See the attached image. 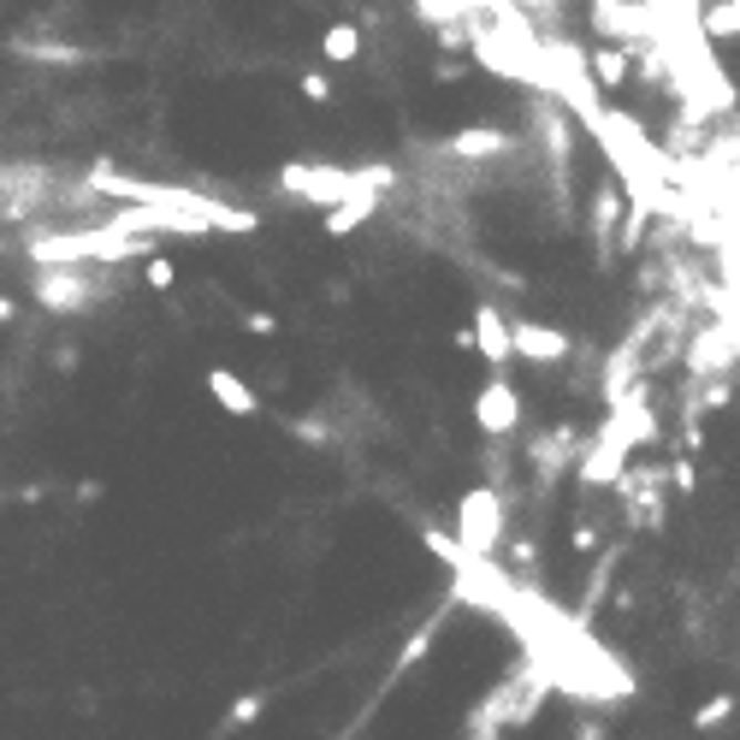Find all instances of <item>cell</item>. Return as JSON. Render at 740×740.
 Returning <instances> with one entry per match:
<instances>
[{"label": "cell", "mask_w": 740, "mask_h": 740, "mask_svg": "<svg viewBox=\"0 0 740 740\" xmlns=\"http://www.w3.org/2000/svg\"><path fill=\"white\" fill-rule=\"evenodd\" d=\"M575 740H610V734H605V722H598V717H580L575 722Z\"/></svg>", "instance_id": "d6986e66"}, {"label": "cell", "mask_w": 740, "mask_h": 740, "mask_svg": "<svg viewBox=\"0 0 740 740\" xmlns=\"http://www.w3.org/2000/svg\"><path fill=\"white\" fill-rule=\"evenodd\" d=\"M569 545H575V551H598V527H593V522H575V527H569Z\"/></svg>", "instance_id": "e0dca14e"}, {"label": "cell", "mask_w": 740, "mask_h": 740, "mask_svg": "<svg viewBox=\"0 0 740 740\" xmlns=\"http://www.w3.org/2000/svg\"><path fill=\"white\" fill-rule=\"evenodd\" d=\"M261 711H267V693H237L226 711V729H249V722H261Z\"/></svg>", "instance_id": "9a60e30c"}, {"label": "cell", "mask_w": 740, "mask_h": 740, "mask_svg": "<svg viewBox=\"0 0 740 740\" xmlns=\"http://www.w3.org/2000/svg\"><path fill=\"white\" fill-rule=\"evenodd\" d=\"M12 315H19V308H12V297H0V326H7Z\"/></svg>", "instance_id": "44dd1931"}, {"label": "cell", "mask_w": 740, "mask_h": 740, "mask_svg": "<svg viewBox=\"0 0 740 740\" xmlns=\"http://www.w3.org/2000/svg\"><path fill=\"white\" fill-rule=\"evenodd\" d=\"M320 54L332 60V65H350V60H361V30L356 24H332L320 37Z\"/></svg>", "instance_id": "7c38bea8"}, {"label": "cell", "mask_w": 740, "mask_h": 740, "mask_svg": "<svg viewBox=\"0 0 740 740\" xmlns=\"http://www.w3.org/2000/svg\"><path fill=\"white\" fill-rule=\"evenodd\" d=\"M172 279H178V273H172L166 255H154V261L143 267V285H148V290H172Z\"/></svg>", "instance_id": "2e32d148"}, {"label": "cell", "mask_w": 740, "mask_h": 740, "mask_svg": "<svg viewBox=\"0 0 740 740\" xmlns=\"http://www.w3.org/2000/svg\"><path fill=\"white\" fill-rule=\"evenodd\" d=\"M469 338H474V350L492 361V373H504V361H510V320L497 315L492 302L474 308V332H469Z\"/></svg>", "instance_id": "ba28073f"}, {"label": "cell", "mask_w": 740, "mask_h": 740, "mask_svg": "<svg viewBox=\"0 0 740 740\" xmlns=\"http://www.w3.org/2000/svg\"><path fill=\"white\" fill-rule=\"evenodd\" d=\"M699 24H705V37H734V30H740V7H734V0H717V7L699 12Z\"/></svg>", "instance_id": "4fadbf2b"}, {"label": "cell", "mask_w": 740, "mask_h": 740, "mask_svg": "<svg viewBox=\"0 0 740 740\" xmlns=\"http://www.w3.org/2000/svg\"><path fill=\"white\" fill-rule=\"evenodd\" d=\"M208 391H214V403L226 409V415H255V409H261V403H255V391L237 380L232 368H214L208 373Z\"/></svg>", "instance_id": "9c48e42d"}, {"label": "cell", "mask_w": 740, "mask_h": 740, "mask_svg": "<svg viewBox=\"0 0 740 740\" xmlns=\"http://www.w3.org/2000/svg\"><path fill=\"white\" fill-rule=\"evenodd\" d=\"M451 610H462V605H456V598H444V605H439L433 616H426V623H421L415 634H409V640H403V651H398V658H391V669H386V681L373 687V699H386V693H391V687H398L403 676H415V669H421V658L439 646V634H444V623H451Z\"/></svg>", "instance_id": "5b68a950"}, {"label": "cell", "mask_w": 740, "mask_h": 740, "mask_svg": "<svg viewBox=\"0 0 740 740\" xmlns=\"http://www.w3.org/2000/svg\"><path fill=\"white\" fill-rule=\"evenodd\" d=\"M302 95H308V101H315V107H320V101H332V83H326L320 72H308V78H302Z\"/></svg>", "instance_id": "ac0fdd59"}, {"label": "cell", "mask_w": 740, "mask_h": 740, "mask_svg": "<svg viewBox=\"0 0 740 740\" xmlns=\"http://www.w3.org/2000/svg\"><path fill=\"white\" fill-rule=\"evenodd\" d=\"M729 717H734V693H717V699H705L699 711H693V729H699V734H711V729H722Z\"/></svg>", "instance_id": "5bb4252c"}, {"label": "cell", "mask_w": 740, "mask_h": 740, "mask_svg": "<svg viewBox=\"0 0 740 740\" xmlns=\"http://www.w3.org/2000/svg\"><path fill=\"white\" fill-rule=\"evenodd\" d=\"M522 148L510 131H492V125H474V131H456L451 143H439L433 154L444 166H492V161H510Z\"/></svg>", "instance_id": "3957f363"}, {"label": "cell", "mask_w": 740, "mask_h": 740, "mask_svg": "<svg viewBox=\"0 0 740 740\" xmlns=\"http://www.w3.org/2000/svg\"><path fill=\"white\" fill-rule=\"evenodd\" d=\"M593 90L598 95H610V90H623V78H628V48H593Z\"/></svg>", "instance_id": "8fae6325"}, {"label": "cell", "mask_w": 740, "mask_h": 740, "mask_svg": "<svg viewBox=\"0 0 740 740\" xmlns=\"http://www.w3.org/2000/svg\"><path fill=\"white\" fill-rule=\"evenodd\" d=\"M616 214H623V191L605 184V191L593 196V237H598V255L610 261V232H616Z\"/></svg>", "instance_id": "30bf717a"}, {"label": "cell", "mask_w": 740, "mask_h": 740, "mask_svg": "<svg viewBox=\"0 0 740 740\" xmlns=\"http://www.w3.org/2000/svg\"><path fill=\"white\" fill-rule=\"evenodd\" d=\"M474 421L486 439H515V426H522V391H515L504 373H492L474 398Z\"/></svg>", "instance_id": "277c9868"}, {"label": "cell", "mask_w": 740, "mask_h": 740, "mask_svg": "<svg viewBox=\"0 0 740 740\" xmlns=\"http://www.w3.org/2000/svg\"><path fill=\"white\" fill-rule=\"evenodd\" d=\"M380 208H386V184H356L350 196L332 202V214H326V237H350L356 226H368Z\"/></svg>", "instance_id": "8992f818"}, {"label": "cell", "mask_w": 740, "mask_h": 740, "mask_svg": "<svg viewBox=\"0 0 740 740\" xmlns=\"http://www.w3.org/2000/svg\"><path fill=\"white\" fill-rule=\"evenodd\" d=\"M249 332L255 338H273V315H249Z\"/></svg>", "instance_id": "ffe728a7"}, {"label": "cell", "mask_w": 740, "mask_h": 740, "mask_svg": "<svg viewBox=\"0 0 740 740\" xmlns=\"http://www.w3.org/2000/svg\"><path fill=\"white\" fill-rule=\"evenodd\" d=\"M575 343L569 332H557V326H533V320H515L510 326V356H527V361H563Z\"/></svg>", "instance_id": "52a82bcc"}, {"label": "cell", "mask_w": 740, "mask_h": 740, "mask_svg": "<svg viewBox=\"0 0 740 740\" xmlns=\"http://www.w3.org/2000/svg\"><path fill=\"white\" fill-rule=\"evenodd\" d=\"M456 551L462 557H497L510 539V504L497 497L492 486H474V492H462V504H456Z\"/></svg>", "instance_id": "6da1fadb"}, {"label": "cell", "mask_w": 740, "mask_h": 740, "mask_svg": "<svg viewBox=\"0 0 740 740\" xmlns=\"http://www.w3.org/2000/svg\"><path fill=\"white\" fill-rule=\"evenodd\" d=\"M527 136H539V154H545V166H551V191H569V148H575V131H569V119H563L557 101H533L527 107Z\"/></svg>", "instance_id": "7a4b0ae2"}, {"label": "cell", "mask_w": 740, "mask_h": 740, "mask_svg": "<svg viewBox=\"0 0 740 740\" xmlns=\"http://www.w3.org/2000/svg\"><path fill=\"white\" fill-rule=\"evenodd\" d=\"M338 740H350V734H338Z\"/></svg>", "instance_id": "7402d4cb"}]
</instances>
